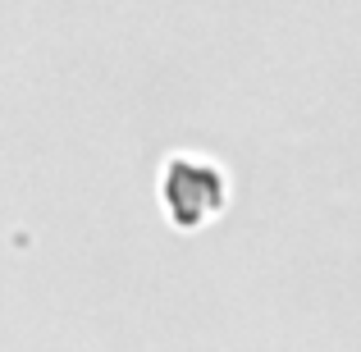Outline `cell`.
I'll return each mask as SVG.
<instances>
[{
  "label": "cell",
  "instance_id": "cell-1",
  "mask_svg": "<svg viewBox=\"0 0 361 352\" xmlns=\"http://www.w3.org/2000/svg\"><path fill=\"white\" fill-rule=\"evenodd\" d=\"M229 202V183L224 169L206 156H169L160 169V206L165 220L183 233H197L202 224H211Z\"/></svg>",
  "mask_w": 361,
  "mask_h": 352
}]
</instances>
